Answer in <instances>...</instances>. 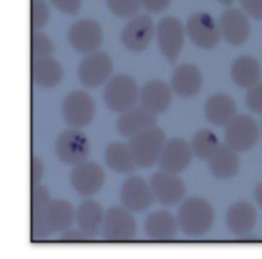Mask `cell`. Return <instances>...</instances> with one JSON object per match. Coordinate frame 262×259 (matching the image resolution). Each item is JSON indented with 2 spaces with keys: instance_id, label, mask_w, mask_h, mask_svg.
I'll return each mask as SVG.
<instances>
[{
  "instance_id": "cell-6",
  "label": "cell",
  "mask_w": 262,
  "mask_h": 259,
  "mask_svg": "<svg viewBox=\"0 0 262 259\" xmlns=\"http://www.w3.org/2000/svg\"><path fill=\"white\" fill-rule=\"evenodd\" d=\"M186 31L192 42L204 50L216 48L223 37L219 23L204 12H197L188 18Z\"/></svg>"
},
{
  "instance_id": "cell-7",
  "label": "cell",
  "mask_w": 262,
  "mask_h": 259,
  "mask_svg": "<svg viewBox=\"0 0 262 259\" xmlns=\"http://www.w3.org/2000/svg\"><path fill=\"white\" fill-rule=\"evenodd\" d=\"M260 135V128L252 116L235 115L225 128V140L237 152H246L255 147Z\"/></svg>"
},
{
  "instance_id": "cell-4",
  "label": "cell",
  "mask_w": 262,
  "mask_h": 259,
  "mask_svg": "<svg viewBox=\"0 0 262 259\" xmlns=\"http://www.w3.org/2000/svg\"><path fill=\"white\" fill-rule=\"evenodd\" d=\"M102 237L107 242H129L136 237L137 222L132 211L124 206H113L105 212Z\"/></svg>"
},
{
  "instance_id": "cell-16",
  "label": "cell",
  "mask_w": 262,
  "mask_h": 259,
  "mask_svg": "<svg viewBox=\"0 0 262 259\" xmlns=\"http://www.w3.org/2000/svg\"><path fill=\"white\" fill-rule=\"evenodd\" d=\"M192 156L193 151L191 145H188L184 139L173 138L166 140L159 160L160 170L173 174L182 173L189 166Z\"/></svg>"
},
{
  "instance_id": "cell-26",
  "label": "cell",
  "mask_w": 262,
  "mask_h": 259,
  "mask_svg": "<svg viewBox=\"0 0 262 259\" xmlns=\"http://www.w3.org/2000/svg\"><path fill=\"white\" fill-rule=\"evenodd\" d=\"M232 79L242 88H251L261 81L262 68L260 61L250 55H242L232 64Z\"/></svg>"
},
{
  "instance_id": "cell-24",
  "label": "cell",
  "mask_w": 262,
  "mask_h": 259,
  "mask_svg": "<svg viewBox=\"0 0 262 259\" xmlns=\"http://www.w3.org/2000/svg\"><path fill=\"white\" fill-rule=\"evenodd\" d=\"M205 115L211 124L227 127L237 115V105L229 95L215 93L205 104Z\"/></svg>"
},
{
  "instance_id": "cell-10",
  "label": "cell",
  "mask_w": 262,
  "mask_h": 259,
  "mask_svg": "<svg viewBox=\"0 0 262 259\" xmlns=\"http://www.w3.org/2000/svg\"><path fill=\"white\" fill-rule=\"evenodd\" d=\"M155 35L156 27L151 17L147 14H137L133 15L124 26L120 33V40L127 50L141 53L148 48Z\"/></svg>"
},
{
  "instance_id": "cell-33",
  "label": "cell",
  "mask_w": 262,
  "mask_h": 259,
  "mask_svg": "<svg viewBox=\"0 0 262 259\" xmlns=\"http://www.w3.org/2000/svg\"><path fill=\"white\" fill-rule=\"evenodd\" d=\"M51 198L48 189L43 185L36 184L32 189V216L45 214L46 207L50 203Z\"/></svg>"
},
{
  "instance_id": "cell-35",
  "label": "cell",
  "mask_w": 262,
  "mask_h": 259,
  "mask_svg": "<svg viewBox=\"0 0 262 259\" xmlns=\"http://www.w3.org/2000/svg\"><path fill=\"white\" fill-rule=\"evenodd\" d=\"M246 102L248 109L256 114H262V81L248 88L246 95Z\"/></svg>"
},
{
  "instance_id": "cell-23",
  "label": "cell",
  "mask_w": 262,
  "mask_h": 259,
  "mask_svg": "<svg viewBox=\"0 0 262 259\" xmlns=\"http://www.w3.org/2000/svg\"><path fill=\"white\" fill-rule=\"evenodd\" d=\"M256 222H257V214L255 207L248 202H237L228 209V227L237 237L241 238L250 234L255 229Z\"/></svg>"
},
{
  "instance_id": "cell-13",
  "label": "cell",
  "mask_w": 262,
  "mask_h": 259,
  "mask_svg": "<svg viewBox=\"0 0 262 259\" xmlns=\"http://www.w3.org/2000/svg\"><path fill=\"white\" fill-rule=\"evenodd\" d=\"M156 197L152 188L141 176H130L120 189V201L123 206L132 212H142L150 208Z\"/></svg>"
},
{
  "instance_id": "cell-2",
  "label": "cell",
  "mask_w": 262,
  "mask_h": 259,
  "mask_svg": "<svg viewBox=\"0 0 262 259\" xmlns=\"http://www.w3.org/2000/svg\"><path fill=\"white\" fill-rule=\"evenodd\" d=\"M165 143L164 130L158 125H154L130 137L128 145L132 150L137 166L151 168L160 160Z\"/></svg>"
},
{
  "instance_id": "cell-38",
  "label": "cell",
  "mask_w": 262,
  "mask_h": 259,
  "mask_svg": "<svg viewBox=\"0 0 262 259\" xmlns=\"http://www.w3.org/2000/svg\"><path fill=\"white\" fill-rule=\"evenodd\" d=\"M142 7L151 13H161L170 5L171 0H141Z\"/></svg>"
},
{
  "instance_id": "cell-14",
  "label": "cell",
  "mask_w": 262,
  "mask_h": 259,
  "mask_svg": "<svg viewBox=\"0 0 262 259\" xmlns=\"http://www.w3.org/2000/svg\"><path fill=\"white\" fill-rule=\"evenodd\" d=\"M71 183L74 191L81 196H94L104 185L105 173L99 163L84 161L74 166L71 175Z\"/></svg>"
},
{
  "instance_id": "cell-22",
  "label": "cell",
  "mask_w": 262,
  "mask_h": 259,
  "mask_svg": "<svg viewBox=\"0 0 262 259\" xmlns=\"http://www.w3.org/2000/svg\"><path fill=\"white\" fill-rule=\"evenodd\" d=\"M178 227V219L173 214L169 211H156L146 219L145 231L151 240L169 242L177 237Z\"/></svg>"
},
{
  "instance_id": "cell-42",
  "label": "cell",
  "mask_w": 262,
  "mask_h": 259,
  "mask_svg": "<svg viewBox=\"0 0 262 259\" xmlns=\"http://www.w3.org/2000/svg\"><path fill=\"white\" fill-rule=\"evenodd\" d=\"M217 2L223 5H232L235 0H217Z\"/></svg>"
},
{
  "instance_id": "cell-41",
  "label": "cell",
  "mask_w": 262,
  "mask_h": 259,
  "mask_svg": "<svg viewBox=\"0 0 262 259\" xmlns=\"http://www.w3.org/2000/svg\"><path fill=\"white\" fill-rule=\"evenodd\" d=\"M255 197L257 201L258 206L262 208V183H258L255 188Z\"/></svg>"
},
{
  "instance_id": "cell-12",
  "label": "cell",
  "mask_w": 262,
  "mask_h": 259,
  "mask_svg": "<svg viewBox=\"0 0 262 259\" xmlns=\"http://www.w3.org/2000/svg\"><path fill=\"white\" fill-rule=\"evenodd\" d=\"M68 40L72 48L81 54H91L100 48L104 40L102 28L94 19H79L71 26Z\"/></svg>"
},
{
  "instance_id": "cell-20",
  "label": "cell",
  "mask_w": 262,
  "mask_h": 259,
  "mask_svg": "<svg viewBox=\"0 0 262 259\" xmlns=\"http://www.w3.org/2000/svg\"><path fill=\"white\" fill-rule=\"evenodd\" d=\"M104 217L102 206L94 199L83 201L76 211V222L87 239H95L101 232Z\"/></svg>"
},
{
  "instance_id": "cell-29",
  "label": "cell",
  "mask_w": 262,
  "mask_h": 259,
  "mask_svg": "<svg viewBox=\"0 0 262 259\" xmlns=\"http://www.w3.org/2000/svg\"><path fill=\"white\" fill-rule=\"evenodd\" d=\"M105 161L113 171L119 174L133 173L137 166L129 145L120 142H114L107 146L105 151Z\"/></svg>"
},
{
  "instance_id": "cell-28",
  "label": "cell",
  "mask_w": 262,
  "mask_h": 259,
  "mask_svg": "<svg viewBox=\"0 0 262 259\" xmlns=\"http://www.w3.org/2000/svg\"><path fill=\"white\" fill-rule=\"evenodd\" d=\"M210 170L215 178L222 180L234 178L239 171V157L237 151L228 145H220L219 150L210 160Z\"/></svg>"
},
{
  "instance_id": "cell-34",
  "label": "cell",
  "mask_w": 262,
  "mask_h": 259,
  "mask_svg": "<svg viewBox=\"0 0 262 259\" xmlns=\"http://www.w3.org/2000/svg\"><path fill=\"white\" fill-rule=\"evenodd\" d=\"M50 18V9L45 0H32V26L35 30L45 27Z\"/></svg>"
},
{
  "instance_id": "cell-39",
  "label": "cell",
  "mask_w": 262,
  "mask_h": 259,
  "mask_svg": "<svg viewBox=\"0 0 262 259\" xmlns=\"http://www.w3.org/2000/svg\"><path fill=\"white\" fill-rule=\"evenodd\" d=\"M60 242H64V243H81V242H84V240H87L86 235L83 234V232L81 231V230H74V229H68L66 230L64 232H61L60 235Z\"/></svg>"
},
{
  "instance_id": "cell-27",
  "label": "cell",
  "mask_w": 262,
  "mask_h": 259,
  "mask_svg": "<svg viewBox=\"0 0 262 259\" xmlns=\"http://www.w3.org/2000/svg\"><path fill=\"white\" fill-rule=\"evenodd\" d=\"M45 220L53 234L64 232L76 221V211L69 202L53 199L45 209Z\"/></svg>"
},
{
  "instance_id": "cell-1",
  "label": "cell",
  "mask_w": 262,
  "mask_h": 259,
  "mask_svg": "<svg viewBox=\"0 0 262 259\" xmlns=\"http://www.w3.org/2000/svg\"><path fill=\"white\" fill-rule=\"evenodd\" d=\"M179 227L189 237L206 234L214 224L212 206L202 197H189L182 202L178 209Z\"/></svg>"
},
{
  "instance_id": "cell-9",
  "label": "cell",
  "mask_w": 262,
  "mask_h": 259,
  "mask_svg": "<svg viewBox=\"0 0 262 259\" xmlns=\"http://www.w3.org/2000/svg\"><path fill=\"white\" fill-rule=\"evenodd\" d=\"M56 155L68 165H78L89 158L91 146L89 138L81 130L73 128L63 132L56 138Z\"/></svg>"
},
{
  "instance_id": "cell-32",
  "label": "cell",
  "mask_w": 262,
  "mask_h": 259,
  "mask_svg": "<svg viewBox=\"0 0 262 259\" xmlns=\"http://www.w3.org/2000/svg\"><path fill=\"white\" fill-rule=\"evenodd\" d=\"M55 48L50 38L41 31L35 30L32 35V55L33 59L50 56L54 53Z\"/></svg>"
},
{
  "instance_id": "cell-40",
  "label": "cell",
  "mask_w": 262,
  "mask_h": 259,
  "mask_svg": "<svg viewBox=\"0 0 262 259\" xmlns=\"http://www.w3.org/2000/svg\"><path fill=\"white\" fill-rule=\"evenodd\" d=\"M43 162L40 157L33 156L32 158V183L33 185L38 184L43 176Z\"/></svg>"
},
{
  "instance_id": "cell-30",
  "label": "cell",
  "mask_w": 262,
  "mask_h": 259,
  "mask_svg": "<svg viewBox=\"0 0 262 259\" xmlns=\"http://www.w3.org/2000/svg\"><path fill=\"white\" fill-rule=\"evenodd\" d=\"M192 151L202 161H210L219 150L220 143L217 135L210 129H200L192 137Z\"/></svg>"
},
{
  "instance_id": "cell-19",
  "label": "cell",
  "mask_w": 262,
  "mask_h": 259,
  "mask_svg": "<svg viewBox=\"0 0 262 259\" xmlns=\"http://www.w3.org/2000/svg\"><path fill=\"white\" fill-rule=\"evenodd\" d=\"M156 114L146 107H133L120 114L117 120V129L122 137L130 138L137 133L156 125Z\"/></svg>"
},
{
  "instance_id": "cell-21",
  "label": "cell",
  "mask_w": 262,
  "mask_h": 259,
  "mask_svg": "<svg viewBox=\"0 0 262 259\" xmlns=\"http://www.w3.org/2000/svg\"><path fill=\"white\" fill-rule=\"evenodd\" d=\"M202 87V74L193 64H182L171 76V88L179 97L191 99Z\"/></svg>"
},
{
  "instance_id": "cell-36",
  "label": "cell",
  "mask_w": 262,
  "mask_h": 259,
  "mask_svg": "<svg viewBox=\"0 0 262 259\" xmlns=\"http://www.w3.org/2000/svg\"><path fill=\"white\" fill-rule=\"evenodd\" d=\"M51 4L64 14L76 15L81 9L82 0H51Z\"/></svg>"
},
{
  "instance_id": "cell-8",
  "label": "cell",
  "mask_w": 262,
  "mask_h": 259,
  "mask_svg": "<svg viewBox=\"0 0 262 259\" xmlns=\"http://www.w3.org/2000/svg\"><path fill=\"white\" fill-rule=\"evenodd\" d=\"M114 69L112 58L105 51H94L87 54L78 66V77L81 83L89 88H96L110 79Z\"/></svg>"
},
{
  "instance_id": "cell-3",
  "label": "cell",
  "mask_w": 262,
  "mask_h": 259,
  "mask_svg": "<svg viewBox=\"0 0 262 259\" xmlns=\"http://www.w3.org/2000/svg\"><path fill=\"white\" fill-rule=\"evenodd\" d=\"M140 88L135 79L128 74H117L107 81L104 91L106 106L113 112L123 114L133 109L140 100Z\"/></svg>"
},
{
  "instance_id": "cell-25",
  "label": "cell",
  "mask_w": 262,
  "mask_h": 259,
  "mask_svg": "<svg viewBox=\"0 0 262 259\" xmlns=\"http://www.w3.org/2000/svg\"><path fill=\"white\" fill-rule=\"evenodd\" d=\"M64 70L58 60L50 56L33 59L32 79L42 88H55L63 81Z\"/></svg>"
},
{
  "instance_id": "cell-5",
  "label": "cell",
  "mask_w": 262,
  "mask_h": 259,
  "mask_svg": "<svg viewBox=\"0 0 262 259\" xmlns=\"http://www.w3.org/2000/svg\"><path fill=\"white\" fill-rule=\"evenodd\" d=\"M96 114V104L90 93L73 91L68 93L61 104V115L71 128L87 127Z\"/></svg>"
},
{
  "instance_id": "cell-15",
  "label": "cell",
  "mask_w": 262,
  "mask_h": 259,
  "mask_svg": "<svg viewBox=\"0 0 262 259\" xmlns=\"http://www.w3.org/2000/svg\"><path fill=\"white\" fill-rule=\"evenodd\" d=\"M150 185L156 199L164 206H174L183 201L186 196V185L177 174L159 171L151 176Z\"/></svg>"
},
{
  "instance_id": "cell-31",
  "label": "cell",
  "mask_w": 262,
  "mask_h": 259,
  "mask_svg": "<svg viewBox=\"0 0 262 259\" xmlns=\"http://www.w3.org/2000/svg\"><path fill=\"white\" fill-rule=\"evenodd\" d=\"M110 12L119 18H129L136 15L140 7L141 0H106Z\"/></svg>"
},
{
  "instance_id": "cell-11",
  "label": "cell",
  "mask_w": 262,
  "mask_h": 259,
  "mask_svg": "<svg viewBox=\"0 0 262 259\" xmlns=\"http://www.w3.org/2000/svg\"><path fill=\"white\" fill-rule=\"evenodd\" d=\"M156 38L161 53L170 63H176L184 43V26L178 18L164 17L156 26Z\"/></svg>"
},
{
  "instance_id": "cell-43",
  "label": "cell",
  "mask_w": 262,
  "mask_h": 259,
  "mask_svg": "<svg viewBox=\"0 0 262 259\" xmlns=\"http://www.w3.org/2000/svg\"><path fill=\"white\" fill-rule=\"evenodd\" d=\"M261 132H262V123H261Z\"/></svg>"
},
{
  "instance_id": "cell-17",
  "label": "cell",
  "mask_w": 262,
  "mask_h": 259,
  "mask_svg": "<svg viewBox=\"0 0 262 259\" xmlns=\"http://www.w3.org/2000/svg\"><path fill=\"white\" fill-rule=\"evenodd\" d=\"M223 37L230 45L239 46L247 42L251 33V25L247 15L238 9H228L222 13L219 19Z\"/></svg>"
},
{
  "instance_id": "cell-18",
  "label": "cell",
  "mask_w": 262,
  "mask_h": 259,
  "mask_svg": "<svg viewBox=\"0 0 262 259\" xmlns=\"http://www.w3.org/2000/svg\"><path fill=\"white\" fill-rule=\"evenodd\" d=\"M168 83L160 79H152L145 83L141 88L140 101L143 107L150 111L155 112L156 115L166 111L171 104L173 92Z\"/></svg>"
},
{
  "instance_id": "cell-37",
  "label": "cell",
  "mask_w": 262,
  "mask_h": 259,
  "mask_svg": "<svg viewBox=\"0 0 262 259\" xmlns=\"http://www.w3.org/2000/svg\"><path fill=\"white\" fill-rule=\"evenodd\" d=\"M241 4L248 15L262 20V0H241Z\"/></svg>"
}]
</instances>
